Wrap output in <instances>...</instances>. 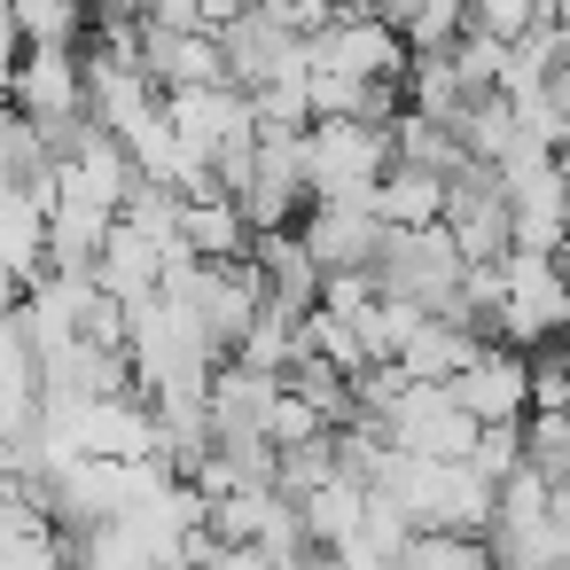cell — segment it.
Returning a JSON list of instances; mask_svg holds the SVG:
<instances>
[{"mask_svg":"<svg viewBox=\"0 0 570 570\" xmlns=\"http://www.w3.org/2000/svg\"><path fill=\"white\" fill-rule=\"evenodd\" d=\"M492 344H508V352H554L562 336H570V274L554 266V258H523V250H508L500 258V313H492V328H484Z\"/></svg>","mask_w":570,"mask_h":570,"instance_id":"6da1fadb","label":"cell"},{"mask_svg":"<svg viewBox=\"0 0 570 570\" xmlns=\"http://www.w3.org/2000/svg\"><path fill=\"white\" fill-rule=\"evenodd\" d=\"M305 71L352 79V87H406V48L383 24V9H336L328 32L305 40Z\"/></svg>","mask_w":570,"mask_h":570,"instance_id":"7a4b0ae2","label":"cell"},{"mask_svg":"<svg viewBox=\"0 0 570 570\" xmlns=\"http://www.w3.org/2000/svg\"><path fill=\"white\" fill-rule=\"evenodd\" d=\"M391 173V126H305V204L375 196Z\"/></svg>","mask_w":570,"mask_h":570,"instance_id":"3957f363","label":"cell"},{"mask_svg":"<svg viewBox=\"0 0 570 570\" xmlns=\"http://www.w3.org/2000/svg\"><path fill=\"white\" fill-rule=\"evenodd\" d=\"M219 63L235 95H266L282 79H305V40L282 24V9H235L219 24Z\"/></svg>","mask_w":570,"mask_h":570,"instance_id":"277c9868","label":"cell"},{"mask_svg":"<svg viewBox=\"0 0 570 570\" xmlns=\"http://www.w3.org/2000/svg\"><path fill=\"white\" fill-rule=\"evenodd\" d=\"M165 126H173V141H180L204 173H212L219 157H235V149L258 141L250 95H235V87H188V95H165Z\"/></svg>","mask_w":570,"mask_h":570,"instance_id":"5b68a950","label":"cell"},{"mask_svg":"<svg viewBox=\"0 0 570 570\" xmlns=\"http://www.w3.org/2000/svg\"><path fill=\"white\" fill-rule=\"evenodd\" d=\"M383 438H391V453H414V461H469L476 422L453 406L445 383H406L399 406L383 414Z\"/></svg>","mask_w":570,"mask_h":570,"instance_id":"8992f818","label":"cell"},{"mask_svg":"<svg viewBox=\"0 0 570 570\" xmlns=\"http://www.w3.org/2000/svg\"><path fill=\"white\" fill-rule=\"evenodd\" d=\"M445 391H453V406H461L476 430H523V422H531V360L508 352V344H484Z\"/></svg>","mask_w":570,"mask_h":570,"instance_id":"52a82bcc","label":"cell"},{"mask_svg":"<svg viewBox=\"0 0 570 570\" xmlns=\"http://www.w3.org/2000/svg\"><path fill=\"white\" fill-rule=\"evenodd\" d=\"M445 243L461 250V266H500L508 258V196L484 165H461L445 180Z\"/></svg>","mask_w":570,"mask_h":570,"instance_id":"ba28073f","label":"cell"},{"mask_svg":"<svg viewBox=\"0 0 570 570\" xmlns=\"http://www.w3.org/2000/svg\"><path fill=\"white\" fill-rule=\"evenodd\" d=\"M289 235L305 243V258L321 274H367L375 243H383V219H375V196H352V204H305V219Z\"/></svg>","mask_w":570,"mask_h":570,"instance_id":"9c48e42d","label":"cell"},{"mask_svg":"<svg viewBox=\"0 0 570 570\" xmlns=\"http://www.w3.org/2000/svg\"><path fill=\"white\" fill-rule=\"evenodd\" d=\"M9 102H17L40 134H48V126H79V118H87V63H79L71 48H24Z\"/></svg>","mask_w":570,"mask_h":570,"instance_id":"30bf717a","label":"cell"},{"mask_svg":"<svg viewBox=\"0 0 570 570\" xmlns=\"http://www.w3.org/2000/svg\"><path fill=\"white\" fill-rule=\"evenodd\" d=\"M141 71H149L157 95L227 87V63H219V40L212 32H173V24H149V17H141Z\"/></svg>","mask_w":570,"mask_h":570,"instance_id":"8fae6325","label":"cell"},{"mask_svg":"<svg viewBox=\"0 0 570 570\" xmlns=\"http://www.w3.org/2000/svg\"><path fill=\"white\" fill-rule=\"evenodd\" d=\"M40 430V352L17 313H0V453H17Z\"/></svg>","mask_w":570,"mask_h":570,"instance_id":"7c38bea8","label":"cell"},{"mask_svg":"<svg viewBox=\"0 0 570 570\" xmlns=\"http://www.w3.org/2000/svg\"><path fill=\"white\" fill-rule=\"evenodd\" d=\"M250 227H243V212H235V196H188L180 204V258H196V266H243L250 258Z\"/></svg>","mask_w":570,"mask_h":570,"instance_id":"4fadbf2b","label":"cell"},{"mask_svg":"<svg viewBox=\"0 0 570 570\" xmlns=\"http://www.w3.org/2000/svg\"><path fill=\"white\" fill-rule=\"evenodd\" d=\"M250 274H258V289H266V305L274 313H313L321 305V266L305 258V243L297 235H258L250 243Z\"/></svg>","mask_w":570,"mask_h":570,"instance_id":"5bb4252c","label":"cell"},{"mask_svg":"<svg viewBox=\"0 0 570 570\" xmlns=\"http://www.w3.org/2000/svg\"><path fill=\"white\" fill-rule=\"evenodd\" d=\"M476 352H484V336H476L469 321H445V313H430V321L406 336V352H399L391 367H399L406 383H453V375H461Z\"/></svg>","mask_w":570,"mask_h":570,"instance_id":"9a60e30c","label":"cell"},{"mask_svg":"<svg viewBox=\"0 0 570 570\" xmlns=\"http://www.w3.org/2000/svg\"><path fill=\"white\" fill-rule=\"evenodd\" d=\"M360 515H367V484H352L344 469H336L313 500H297V523H305L313 554H344V547L360 539Z\"/></svg>","mask_w":570,"mask_h":570,"instance_id":"2e32d148","label":"cell"},{"mask_svg":"<svg viewBox=\"0 0 570 570\" xmlns=\"http://www.w3.org/2000/svg\"><path fill=\"white\" fill-rule=\"evenodd\" d=\"M375 219L399 227V235H422L445 219V180L438 173H414V165H391L383 188H375Z\"/></svg>","mask_w":570,"mask_h":570,"instance_id":"e0dca14e","label":"cell"},{"mask_svg":"<svg viewBox=\"0 0 570 570\" xmlns=\"http://www.w3.org/2000/svg\"><path fill=\"white\" fill-rule=\"evenodd\" d=\"M297 360H305V321H297V313H274V305H266V313L250 321V336L235 344V367H250V375H274V383H282Z\"/></svg>","mask_w":570,"mask_h":570,"instance_id":"ac0fdd59","label":"cell"},{"mask_svg":"<svg viewBox=\"0 0 570 570\" xmlns=\"http://www.w3.org/2000/svg\"><path fill=\"white\" fill-rule=\"evenodd\" d=\"M87 9H63V0H17V40L24 48H87Z\"/></svg>","mask_w":570,"mask_h":570,"instance_id":"d6986e66","label":"cell"},{"mask_svg":"<svg viewBox=\"0 0 570 570\" xmlns=\"http://www.w3.org/2000/svg\"><path fill=\"white\" fill-rule=\"evenodd\" d=\"M399 570H500L484 539H445V531H414V547L399 554Z\"/></svg>","mask_w":570,"mask_h":570,"instance_id":"ffe728a7","label":"cell"},{"mask_svg":"<svg viewBox=\"0 0 570 570\" xmlns=\"http://www.w3.org/2000/svg\"><path fill=\"white\" fill-rule=\"evenodd\" d=\"M469 469L500 492L515 469H523V430H476V445H469Z\"/></svg>","mask_w":570,"mask_h":570,"instance_id":"44dd1931","label":"cell"},{"mask_svg":"<svg viewBox=\"0 0 570 570\" xmlns=\"http://www.w3.org/2000/svg\"><path fill=\"white\" fill-rule=\"evenodd\" d=\"M547 9H531V0H484V9H469V32H484L492 48H515Z\"/></svg>","mask_w":570,"mask_h":570,"instance_id":"7402d4cb","label":"cell"},{"mask_svg":"<svg viewBox=\"0 0 570 570\" xmlns=\"http://www.w3.org/2000/svg\"><path fill=\"white\" fill-rule=\"evenodd\" d=\"M17 63H24V40H17V9H0V95L17 87Z\"/></svg>","mask_w":570,"mask_h":570,"instance_id":"603a6c76","label":"cell"},{"mask_svg":"<svg viewBox=\"0 0 570 570\" xmlns=\"http://www.w3.org/2000/svg\"><path fill=\"white\" fill-rule=\"evenodd\" d=\"M554 102H562V126H570V48H562V63H554V87H547Z\"/></svg>","mask_w":570,"mask_h":570,"instance_id":"cb8c5ba5","label":"cell"}]
</instances>
